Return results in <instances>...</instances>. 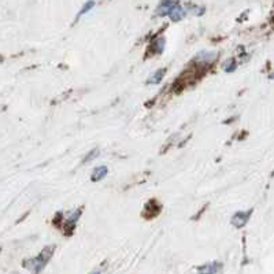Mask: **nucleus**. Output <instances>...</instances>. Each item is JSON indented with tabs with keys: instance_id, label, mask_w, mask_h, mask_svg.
Here are the masks:
<instances>
[{
	"instance_id": "423d86ee",
	"label": "nucleus",
	"mask_w": 274,
	"mask_h": 274,
	"mask_svg": "<svg viewBox=\"0 0 274 274\" xmlns=\"http://www.w3.org/2000/svg\"><path fill=\"white\" fill-rule=\"evenodd\" d=\"M218 58V54L216 52H200L199 56L196 58L198 62H202L203 64H212L216 59Z\"/></svg>"
},
{
	"instance_id": "f8f14e48",
	"label": "nucleus",
	"mask_w": 274,
	"mask_h": 274,
	"mask_svg": "<svg viewBox=\"0 0 274 274\" xmlns=\"http://www.w3.org/2000/svg\"><path fill=\"white\" fill-rule=\"evenodd\" d=\"M94 6H95V2H88V3H86V4H85L84 7H82V10H81L78 12V16H77V20H78V18L81 16H84L85 12H88V11H90V8H92Z\"/></svg>"
},
{
	"instance_id": "0eeeda50",
	"label": "nucleus",
	"mask_w": 274,
	"mask_h": 274,
	"mask_svg": "<svg viewBox=\"0 0 274 274\" xmlns=\"http://www.w3.org/2000/svg\"><path fill=\"white\" fill-rule=\"evenodd\" d=\"M107 173H108V170H107V168L106 166H99V168H96L95 170H94V173H92V181L94 182H96V181H100V180H103L107 176Z\"/></svg>"
},
{
	"instance_id": "6e6552de",
	"label": "nucleus",
	"mask_w": 274,
	"mask_h": 274,
	"mask_svg": "<svg viewBox=\"0 0 274 274\" xmlns=\"http://www.w3.org/2000/svg\"><path fill=\"white\" fill-rule=\"evenodd\" d=\"M185 14H186V12H185L184 8H182V7H181L178 3V4L176 6L173 10H172V12H170V18H172L173 21L177 22V21H180L182 16H185Z\"/></svg>"
},
{
	"instance_id": "f03ea898",
	"label": "nucleus",
	"mask_w": 274,
	"mask_h": 274,
	"mask_svg": "<svg viewBox=\"0 0 274 274\" xmlns=\"http://www.w3.org/2000/svg\"><path fill=\"white\" fill-rule=\"evenodd\" d=\"M251 212H252V210L250 211H240V212H236L234 216H233L232 218V225L234 228H242L248 222V220H250V216H251Z\"/></svg>"
},
{
	"instance_id": "f257e3e1",
	"label": "nucleus",
	"mask_w": 274,
	"mask_h": 274,
	"mask_svg": "<svg viewBox=\"0 0 274 274\" xmlns=\"http://www.w3.org/2000/svg\"><path fill=\"white\" fill-rule=\"evenodd\" d=\"M54 251H55V246H48V247L44 248L42 252L37 255L36 258L25 260V262H24V266H25L26 269L32 270L34 274H38L42 269H44V266L47 264L48 260L51 259Z\"/></svg>"
},
{
	"instance_id": "4468645a",
	"label": "nucleus",
	"mask_w": 274,
	"mask_h": 274,
	"mask_svg": "<svg viewBox=\"0 0 274 274\" xmlns=\"http://www.w3.org/2000/svg\"><path fill=\"white\" fill-rule=\"evenodd\" d=\"M90 274H100V272L98 270V272H94V273H90Z\"/></svg>"
},
{
	"instance_id": "9d476101",
	"label": "nucleus",
	"mask_w": 274,
	"mask_h": 274,
	"mask_svg": "<svg viewBox=\"0 0 274 274\" xmlns=\"http://www.w3.org/2000/svg\"><path fill=\"white\" fill-rule=\"evenodd\" d=\"M164 48V37H159L156 42H154V51L156 54H160Z\"/></svg>"
},
{
	"instance_id": "1a4fd4ad",
	"label": "nucleus",
	"mask_w": 274,
	"mask_h": 274,
	"mask_svg": "<svg viewBox=\"0 0 274 274\" xmlns=\"http://www.w3.org/2000/svg\"><path fill=\"white\" fill-rule=\"evenodd\" d=\"M164 68H159V70H156V72L151 76V78L148 80V84H159V82L162 81V78H164Z\"/></svg>"
},
{
	"instance_id": "39448f33",
	"label": "nucleus",
	"mask_w": 274,
	"mask_h": 274,
	"mask_svg": "<svg viewBox=\"0 0 274 274\" xmlns=\"http://www.w3.org/2000/svg\"><path fill=\"white\" fill-rule=\"evenodd\" d=\"M178 4V2H162L159 7L156 8V14L159 16H170V12L173 10L176 6Z\"/></svg>"
},
{
	"instance_id": "ddd939ff",
	"label": "nucleus",
	"mask_w": 274,
	"mask_h": 274,
	"mask_svg": "<svg viewBox=\"0 0 274 274\" xmlns=\"http://www.w3.org/2000/svg\"><path fill=\"white\" fill-rule=\"evenodd\" d=\"M98 155H99V150H96V148H95V150H92V151L88 154V156H85L84 162H85V164H86V162H90V160H92L94 158H96Z\"/></svg>"
},
{
	"instance_id": "9b49d317",
	"label": "nucleus",
	"mask_w": 274,
	"mask_h": 274,
	"mask_svg": "<svg viewBox=\"0 0 274 274\" xmlns=\"http://www.w3.org/2000/svg\"><path fill=\"white\" fill-rule=\"evenodd\" d=\"M236 68H238V64H236V62H234V59H230V60H228L226 64H225V66H224L225 72H229V73L234 72V70H236Z\"/></svg>"
},
{
	"instance_id": "7ed1b4c3",
	"label": "nucleus",
	"mask_w": 274,
	"mask_h": 274,
	"mask_svg": "<svg viewBox=\"0 0 274 274\" xmlns=\"http://www.w3.org/2000/svg\"><path fill=\"white\" fill-rule=\"evenodd\" d=\"M222 270V264L220 262H210V264H202L198 268V273L199 274H216Z\"/></svg>"
},
{
	"instance_id": "20e7f679",
	"label": "nucleus",
	"mask_w": 274,
	"mask_h": 274,
	"mask_svg": "<svg viewBox=\"0 0 274 274\" xmlns=\"http://www.w3.org/2000/svg\"><path fill=\"white\" fill-rule=\"evenodd\" d=\"M81 212H82V207H80L77 208V211L74 210L72 211L68 216L66 218V221H64V229H70V230H73L74 226H76V224L78 221L80 216H81Z\"/></svg>"
}]
</instances>
